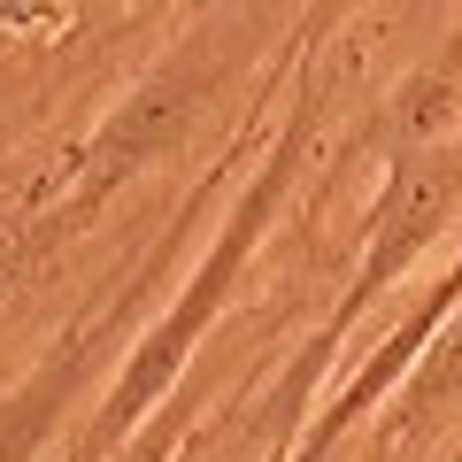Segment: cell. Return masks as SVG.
Masks as SVG:
<instances>
[{"label": "cell", "instance_id": "1", "mask_svg": "<svg viewBox=\"0 0 462 462\" xmlns=\"http://www.w3.org/2000/svg\"><path fill=\"white\" fill-rule=\"evenodd\" d=\"M316 124H324V78H309V69H300V85H293V100H285V124H278V139H270L263 170H254L247 193L224 208V224H216L208 254L193 263L185 293L170 300V309L154 316L147 331H139L132 363L116 370L108 401L93 409V424H85V439H78V462H108L116 447H124V439H132V431L154 416V401H170V385L185 378V363H193L200 331H208L216 316L231 309V293H239V278H247V263H254V247H263L270 216L285 208L293 178L309 170V154H316Z\"/></svg>", "mask_w": 462, "mask_h": 462}, {"label": "cell", "instance_id": "2", "mask_svg": "<svg viewBox=\"0 0 462 462\" xmlns=\"http://www.w3.org/2000/svg\"><path fill=\"white\" fill-rule=\"evenodd\" d=\"M247 54H254V16H247V8H239V16H208L200 32H185L178 47L124 93V108L93 132V147H85V178H78V208L108 200L116 185L139 178V170L185 154V139L200 132V116L247 78Z\"/></svg>", "mask_w": 462, "mask_h": 462}, {"label": "cell", "instance_id": "3", "mask_svg": "<svg viewBox=\"0 0 462 462\" xmlns=\"http://www.w3.org/2000/svg\"><path fill=\"white\" fill-rule=\"evenodd\" d=\"M455 208H462V139H416V147L385 154V178L363 208V263L346 278L339 309L324 316L331 339H346L370 316V300H385L401 270L431 254V239L455 224Z\"/></svg>", "mask_w": 462, "mask_h": 462}, {"label": "cell", "instance_id": "4", "mask_svg": "<svg viewBox=\"0 0 462 462\" xmlns=\"http://www.w3.org/2000/svg\"><path fill=\"white\" fill-rule=\"evenodd\" d=\"M85 363H93V339H69V346H54L47 363L0 401V462H32L39 447H47V431H54V416L69 409Z\"/></svg>", "mask_w": 462, "mask_h": 462}, {"label": "cell", "instance_id": "5", "mask_svg": "<svg viewBox=\"0 0 462 462\" xmlns=\"http://www.w3.org/2000/svg\"><path fill=\"white\" fill-rule=\"evenodd\" d=\"M147 0H78V23H116V16H139Z\"/></svg>", "mask_w": 462, "mask_h": 462}]
</instances>
